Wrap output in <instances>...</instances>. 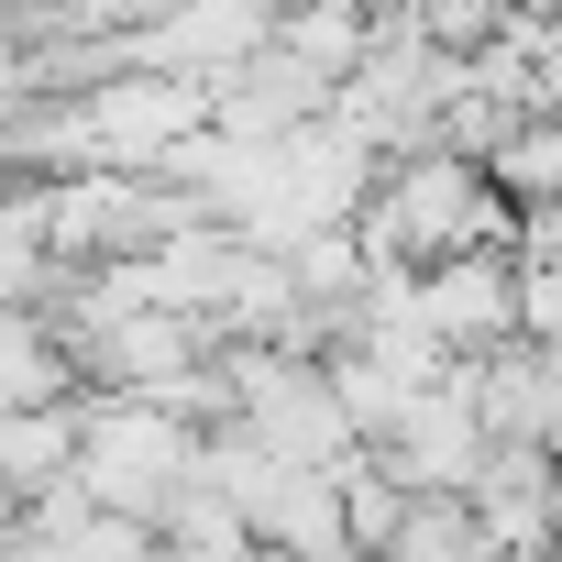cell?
I'll return each instance as SVG.
<instances>
[{"instance_id": "1", "label": "cell", "mask_w": 562, "mask_h": 562, "mask_svg": "<svg viewBox=\"0 0 562 562\" xmlns=\"http://www.w3.org/2000/svg\"><path fill=\"white\" fill-rule=\"evenodd\" d=\"M353 243H364V265H452V254H496V243H518V199L485 177V155L419 144V155H386V177H375L364 210H353Z\"/></svg>"}, {"instance_id": "2", "label": "cell", "mask_w": 562, "mask_h": 562, "mask_svg": "<svg viewBox=\"0 0 562 562\" xmlns=\"http://www.w3.org/2000/svg\"><path fill=\"white\" fill-rule=\"evenodd\" d=\"M199 419L155 408V397H89L78 408V496L122 507V518H166L199 485Z\"/></svg>"}, {"instance_id": "3", "label": "cell", "mask_w": 562, "mask_h": 562, "mask_svg": "<svg viewBox=\"0 0 562 562\" xmlns=\"http://www.w3.org/2000/svg\"><path fill=\"white\" fill-rule=\"evenodd\" d=\"M265 34H276L265 0H155V12L122 34V67H155V78H199V89H221L232 67L265 56Z\"/></svg>"}, {"instance_id": "4", "label": "cell", "mask_w": 562, "mask_h": 562, "mask_svg": "<svg viewBox=\"0 0 562 562\" xmlns=\"http://www.w3.org/2000/svg\"><path fill=\"white\" fill-rule=\"evenodd\" d=\"M364 452H375L408 496H474V474H485V452H496V441H485V419H474L463 375H441V386H430V397H408Z\"/></svg>"}, {"instance_id": "5", "label": "cell", "mask_w": 562, "mask_h": 562, "mask_svg": "<svg viewBox=\"0 0 562 562\" xmlns=\"http://www.w3.org/2000/svg\"><path fill=\"white\" fill-rule=\"evenodd\" d=\"M78 408H89V386L45 397V408H0V496H12V507L78 485Z\"/></svg>"}, {"instance_id": "6", "label": "cell", "mask_w": 562, "mask_h": 562, "mask_svg": "<svg viewBox=\"0 0 562 562\" xmlns=\"http://www.w3.org/2000/svg\"><path fill=\"white\" fill-rule=\"evenodd\" d=\"M518 342H562V254H518Z\"/></svg>"}, {"instance_id": "7", "label": "cell", "mask_w": 562, "mask_h": 562, "mask_svg": "<svg viewBox=\"0 0 562 562\" xmlns=\"http://www.w3.org/2000/svg\"><path fill=\"white\" fill-rule=\"evenodd\" d=\"M551 452H562V441H551Z\"/></svg>"}]
</instances>
